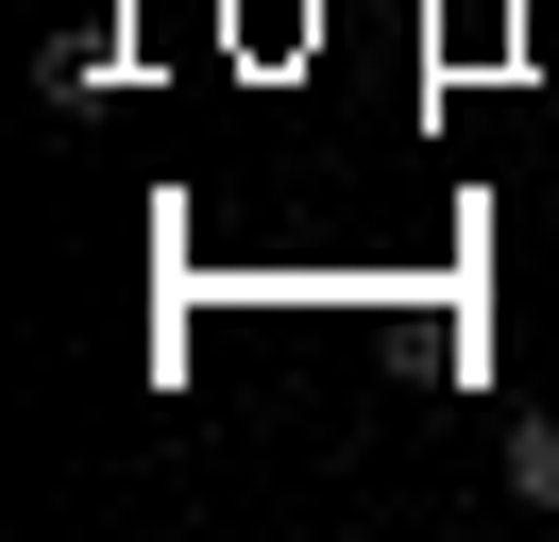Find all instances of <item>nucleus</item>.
I'll use <instances>...</instances> for the list:
<instances>
[{
    "mask_svg": "<svg viewBox=\"0 0 559 542\" xmlns=\"http://www.w3.org/2000/svg\"><path fill=\"white\" fill-rule=\"evenodd\" d=\"M509 492L559 508V424H543V406H509Z\"/></svg>",
    "mask_w": 559,
    "mask_h": 542,
    "instance_id": "nucleus-2",
    "label": "nucleus"
},
{
    "mask_svg": "<svg viewBox=\"0 0 559 542\" xmlns=\"http://www.w3.org/2000/svg\"><path fill=\"white\" fill-rule=\"evenodd\" d=\"M35 85H51V102H103V85H119V34H51Z\"/></svg>",
    "mask_w": 559,
    "mask_h": 542,
    "instance_id": "nucleus-1",
    "label": "nucleus"
}]
</instances>
